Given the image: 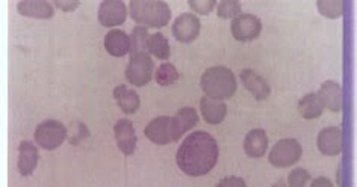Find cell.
<instances>
[{"label":"cell","instance_id":"1","mask_svg":"<svg viewBox=\"0 0 357 187\" xmlns=\"http://www.w3.org/2000/svg\"><path fill=\"white\" fill-rule=\"evenodd\" d=\"M218 143L206 132H194L182 142L176 162L182 172L189 177H201L214 169L218 162Z\"/></svg>","mask_w":357,"mask_h":187},{"label":"cell","instance_id":"2","mask_svg":"<svg viewBox=\"0 0 357 187\" xmlns=\"http://www.w3.org/2000/svg\"><path fill=\"white\" fill-rule=\"evenodd\" d=\"M130 16L144 27H164L171 18L170 6L161 0H134Z\"/></svg>","mask_w":357,"mask_h":187},{"label":"cell","instance_id":"3","mask_svg":"<svg viewBox=\"0 0 357 187\" xmlns=\"http://www.w3.org/2000/svg\"><path fill=\"white\" fill-rule=\"evenodd\" d=\"M200 85L208 97L218 100L233 97L238 88L235 74L225 67H212L206 70L201 76Z\"/></svg>","mask_w":357,"mask_h":187},{"label":"cell","instance_id":"4","mask_svg":"<svg viewBox=\"0 0 357 187\" xmlns=\"http://www.w3.org/2000/svg\"><path fill=\"white\" fill-rule=\"evenodd\" d=\"M147 139L158 143V145H167V143L176 142L182 138V132L176 117H159L150 121L144 130Z\"/></svg>","mask_w":357,"mask_h":187},{"label":"cell","instance_id":"5","mask_svg":"<svg viewBox=\"0 0 357 187\" xmlns=\"http://www.w3.org/2000/svg\"><path fill=\"white\" fill-rule=\"evenodd\" d=\"M303 148L300 142L293 138L282 139L273 147L271 153H269L268 160L275 168H288L293 167L298 160L301 159Z\"/></svg>","mask_w":357,"mask_h":187},{"label":"cell","instance_id":"6","mask_svg":"<svg viewBox=\"0 0 357 187\" xmlns=\"http://www.w3.org/2000/svg\"><path fill=\"white\" fill-rule=\"evenodd\" d=\"M155 63L149 53H136L132 55L126 68V78L130 85L136 88H143L151 81Z\"/></svg>","mask_w":357,"mask_h":187},{"label":"cell","instance_id":"7","mask_svg":"<svg viewBox=\"0 0 357 187\" xmlns=\"http://www.w3.org/2000/svg\"><path fill=\"white\" fill-rule=\"evenodd\" d=\"M65 139H67V128L60 121H42L35 130V142L45 149H55L61 147Z\"/></svg>","mask_w":357,"mask_h":187},{"label":"cell","instance_id":"8","mask_svg":"<svg viewBox=\"0 0 357 187\" xmlns=\"http://www.w3.org/2000/svg\"><path fill=\"white\" fill-rule=\"evenodd\" d=\"M230 31L233 38L236 41L247 42L256 40L262 32V23L260 20L253 16V14H241V16L233 18Z\"/></svg>","mask_w":357,"mask_h":187},{"label":"cell","instance_id":"9","mask_svg":"<svg viewBox=\"0 0 357 187\" xmlns=\"http://www.w3.org/2000/svg\"><path fill=\"white\" fill-rule=\"evenodd\" d=\"M127 8L121 0H105L100 3L99 21L101 26L114 27L120 26L126 21Z\"/></svg>","mask_w":357,"mask_h":187},{"label":"cell","instance_id":"10","mask_svg":"<svg viewBox=\"0 0 357 187\" xmlns=\"http://www.w3.org/2000/svg\"><path fill=\"white\" fill-rule=\"evenodd\" d=\"M116 147L125 156H132L136 149V133L130 119H119L114 126Z\"/></svg>","mask_w":357,"mask_h":187},{"label":"cell","instance_id":"11","mask_svg":"<svg viewBox=\"0 0 357 187\" xmlns=\"http://www.w3.org/2000/svg\"><path fill=\"white\" fill-rule=\"evenodd\" d=\"M200 20L199 17H195L194 14H182L176 18L173 25V35L174 38L180 42H191L194 41L200 33Z\"/></svg>","mask_w":357,"mask_h":187},{"label":"cell","instance_id":"12","mask_svg":"<svg viewBox=\"0 0 357 187\" xmlns=\"http://www.w3.org/2000/svg\"><path fill=\"white\" fill-rule=\"evenodd\" d=\"M239 78H241L245 89L251 92V96L256 98L258 102L267 100L269 97V94H271V86H269L265 78L259 73H256L254 70L250 68L243 70L241 74H239Z\"/></svg>","mask_w":357,"mask_h":187},{"label":"cell","instance_id":"13","mask_svg":"<svg viewBox=\"0 0 357 187\" xmlns=\"http://www.w3.org/2000/svg\"><path fill=\"white\" fill-rule=\"evenodd\" d=\"M318 149L325 156H339L342 151V132L339 127H327L319 132Z\"/></svg>","mask_w":357,"mask_h":187},{"label":"cell","instance_id":"14","mask_svg":"<svg viewBox=\"0 0 357 187\" xmlns=\"http://www.w3.org/2000/svg\"><path fill=\"white\" fill-rule=\"evenodd\" d=\"M38 149L34 145L32 142L23 141L19 145V160H17V168L19 172L23 177L31 175L35 171L36 164H38Z\"/></svg>","mask_w":357,"mask_h":187},{"label":"cell","instance_id":"15","mask_svg":"<svg viewBox=\"0 0 357 187\" xmlns=\"http://www.w3.org/2000/svg\"><path fill=\"white\" fill-rule=\"evenodd\" d=\"M200 109L201 115L208 124H221L224 121L225 115H227V106H225L221 100L212 98V97H203L200 100Z\"/></svg>","mask_w":357,"mask_h":187},{"label":"cell","instance_id":"16","mask_svg":"<svg viewBox=\"0 0 357 187\" xmlns=\"http://www.w3.org/2000/svg\"><path fill=\"white\" fill-rule=\"evenodd\" d=\"M321 98L323 104L332 112H339L342 109V88L338 82L327 81L321 85L317 92Z\"/></svg>","mask_w":357,"mask_h":187},{"label":"cell","instance_id":"17","mask_svg":"<svg viewBox=\"0 0 357 187\" xmlns=\"http://www.w3.org/2000/svg\"><path fill=\"white\" fill-rule=\"evenodd\" d=\"M268 148V136L265 130L262 128H256L251 130L244 139V151L245 154L251 157V159H259V157L267 153Z\"/></svg>","mask_w":357,"mask_h":187},{"label":"cell","instance_id":"18","mask_svg":"<svg viewBox=\"0 0 357 187\" xmlns=\"http://www.w3.org/2000/svg\"><path fill=\"white\" fill-rule=\"evenodd\" d=\"M105 48L111 56L115 57L126 56L130 52V38L127 37L126 32L114 29V31L106 33Z\"/></svg>","mask_w":357,"mask_h":187},{"label":"cell","instance_id":"19","mask_svg":"<svg viewBox=\"0 0 357 187\" xmlns=\"http://www.w3.org/2000/svg\"><path fill=\"white\" fill-rule=\"evenodd\" d=\"M19 14L25 17L49 20L53 17L55 10L49 2H40V0H29V2H19L17 3Z\"/></svg>","mask_w":357,"mask_h":187},{"label":"cell","instance_id":"20","mask_svg":"<svg viewBox=\"0 0 357 187\" xmlns=\"http://www.w3.org/2000/svg\"><path fill=\"white\" fill-rule=\"evenodd\" d=\"M114 98L119 103L120 109L125 112L126 115L135 113L138 109H140V97L138 94L132 89H129L126 85H119L114 89Z\"/></svg>","mask_w":357,"mask_h":187},{"label":"cell","instance_id":"21","mask_svg":"<svg viewBox=\"0 0 357 187\" xmlns=\"http://www.w3.org/2000/svg\"><path fill=\"white\" fill-rule=\"evenodd\" d=\"M298 112L304 119H317L324 112V104L318 94H308L298 102Z\"/></svg>","mask_w":357,"mask_h":187},{"label":"cell","instance_id":"22","mask_svg":"<svg viewBox=\"0 0 357 187\" xmlns=\"http://www.w3.org/2000/svg\"><path fill=\"white\" fill-rule=\"evenodd\" d=\"M149 53L158 59L165 61L170 57V44L162 33H153L149 38Z\"/></svg>","mask_w":357,"mask_h":187},{"label":"cell","instance_id":"23","mask_svg":"<svg viewBox=\"0 0 357 187\" xmlns=\"http://www.w3.org/2000/svg\"><path fill=\"white\" fill-rule=\"evenodd\" d=\"M130 53L136 55V53H147V47H149V31L147 27L144 26H136L134 27L132 33H130Z\"/></svg>","mask_w":357,"mask_h":187},{"label":"cell","instance_id":"24","mask_svg":"<svg viewBox=\"0 0 357 187\" xmlns=\"http://www.w3.org/2000/svg\"><path fill=\"white\" fill-rule=\"evenodd\" d=\"M317 6L319 14L327 18H338L344 14V2L341 0H319Z\"/></svg>","mask_w":357,"mask_h":187},{"label":"cell","instance_id":"25","mask_svg":"<svg viewBox=\"0 0 357 187\" xmlns=\"http://www.w3.org/2000/svg\"><path fill=\"white\" fill-rule=\"evenodd\" d=\"M176 118L182 134H185L188 130H191L197 122H199V115H197L195 109H193V107H182L180 111H177Z\"/></svg>","mask_w":357,"mask_h":187},{"label":"cell","instance_id":"26","mask_svg":"<svg viewBox=\"0 0 357 187\" xmlns=\"http://www.w3.org/2000/svg\"><path fill=\"white\" fill-rule=\"evenodd\" d=\"M179 81V71L173 63H162L156 71V82L161 86H171Z\"/></svg>","mask_w":357,"mask_h":187},{"label":"cell","instance_id":"27","mask_svg":"<svg viewBox=\"0 0 357 187\" xmlns=\"http://www.w3.org/2000/svg\"><path fill=\"white\" fill-rule=\"evenodd\" d=\"M217 16L220 18H236L241 16V3L236 0H224V2L218 3Z\"/></svg>","mask_w":357,"mask_h":187},{"label":"cell","instance_id":"28","mask_svg":"<svg viewBox=\"0 0 357 187\" xmlns=\"http://www.w3.org/2000/svg\"><path fill=\"white\" fill-rule=\"evenodd\" d=\"M310 174L303 168H295L294 171H291V174L288 177V184L291 187H303L309 183Z\"/></svg>","mask_w":357,"mask_h":187},{"label":"cell","instance_id":"29","mask_svg":"<svg viewBox=\"0 0 357 187\" xmlns=\"http://www.w3.org/2000/svg\"><path fill=\"white\" fill-rule=\"evenodd\" d=\"M189 8L195 11L197 14H201V16H208V14L212 12L215 10V0H189L188 2Z\"/></svg>","mask_w":357,"mask_h":187},{"label":"cell","instance_id":"30","mask_svg":"<svg viewBox=\"0 0 357 187\" xmlns=\"http://www.w3.org/2000/svg\"><path fill=\"white\" fill-rule=\"evenodd\" d=\"M218 187H245V182L241 177H227L218 183Z\"/></svg>","mask_w":357,"mask_h":187},{"label":"cell","instance_id":"31","mask_svg":"<svg viewBox=\"0 0 357 187\" xmlns=\"http://www.w3.org/2000/svg\"><path fill=\"white\" fill-rule=\"evenodd\" d=\"M55 5L60 10H62L64 12H71V11H75V10L79 8L81 2H77V0H73V2H62V0H56Z\"/></svg>","mask_w":357,"mask_h":187},{"label":"cell","instance_id":"32","mask_svg":"<svg viewBox=\"0 0 357 187\" xmlns=\"http://www.w3.org/2000/svg\"><path fill=\"white\" fill-rule=\"evenodd\" d=\"M312 186H313V187H319V186L332 187V186H333V183L330 182V179H327L325 177H321V178H317L315 182H312Z\"/></svg>","mask_w":357,"mask_h":187}]
</instances>
